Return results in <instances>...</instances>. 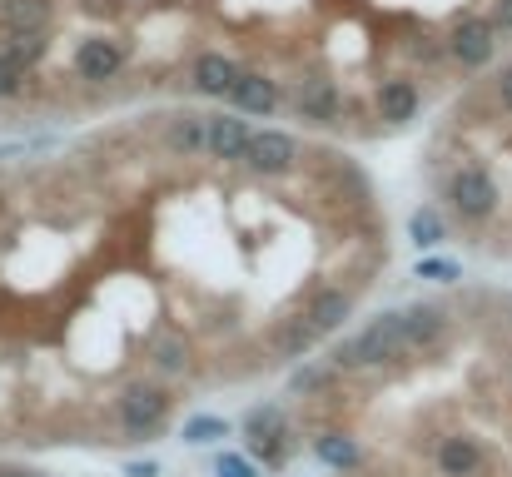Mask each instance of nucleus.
<instances>
[{"mask_svg":"<svg viewBox=\"0 0 512 477\" xmlns=\"http://www.w3.org/2000/svg\"><path fill=\"white\" fill-rule=\"evenodd\" d=\"M398 358H408V343H403V323L398 314H378L363 333H353V338H343L339 348H334V373L343 368H378V363H398Z\"/></svg>","mask_w":512,"mask_h":477,"instance_id":"obj_1","label":"nucleus"},{"mask_svg":"<svg viewBox=\"0 0 512 477\" xmlns=\"http://www.w3.org/2000/svg\"><path fill=\"white\" fill-rule=\"evenodd\" d=\"M170 388H160V383H130L120 398H115V418H120V428H125V438L130 443H145V438H155V433H165V423H170Z\"/></svg>","mask_w":512,"mask_h":477,"instance_id":"obj_2","label":"nucleus"},{"mask_svg":"<svg viewBox=\"0 0 512 477\" xmlns=\"http://www.w3.org/2000/svg\"><path fill=\"white\" fill-rule=\"evenodd\" d=\"M448 204H453V214L458 219H468V224H483V219H493V209H498V179L483 169V164H458L453 174H448Z\"/></svg>","mask_w":512,"mask_h":477,"instance_id":"obj_3","label":"nucleus"},{"mask_svg":"<svg viewBox=\"0 0 512 477\" xmlns=\"http://www.w3.org/2000/svg\"><path fill=\"white\" fill-rule=\"evenodd\" d=\"M299 159H304L299 140L284 135V130H254V135H249V150H244V164H249L254 174H264V179L289 174Z\"/></svg>","mask_w":512,"mask_h":477,"instance_id":"obj_4","label":"nucleus"},{"mask_svg":"<svg viewBox=\"0 0 512 477\" xmlns=\"http://www.w3.org/2000/svg\"><path fill=\"white\" fill-rule=\"evenodd\" d=\"M249 120L244 115H209L204 120V155L219 159V164H244V150H249Z\"/></svg>","mask_w":512,"mask_h":477,"instance_id":"obj_5","label":"nucleus"},{"mask_svg":"<svg viewBox=\"0 0 512 477\" xmlns=\"http://www.w3.org/2000/svg\"><path fill=\"white\" fill-rule=\"evenodd\" d=\"M398 323H403L408 353H433V348L448 338V314H443L438 304H413V309L398 314Z\"/></svg>","mask_w":512,"mask_h":477,"instance_id":"obj_6","label":"nucleus"},{"mask_svg":"<svg viewBox=\"0 0 512 477\" xmlns=\"http://www.w3.org/2000/svg\"><path fill=\"white\" fill-rule=\"evenodd\" d=\"M304 318L319 328V338H329V333H339L343 323L353 318V294L339 289V284H324V289H314V299H309Z\"/></svg>","mask_w":512,"mask_h":477,"instance_id":"obj_7","label":"nucleus"},{"mask_svg":"<svg viewBox=\"0 0 512 477\" xmlns=\"http://www.w3.org/2000/svg\"><path fill=\"white\" fill-rule=\"evenodd\" d=\"M438 473L443 477H478L483 473V443L473 433H448L438 443Z\"/></svg>","mask_w":512,"mask_h":477,"instance_id":"obj_8","label":"nucleus"},{"mask_svg":"<svg viewBox=\"0 0 512 477\" xmlns=\"http://www.w3.org/2000/svg\"><path fill=\"white\" fill-rule=\"evenodd\" d=\"M204 120H209V115H194V110H179V115H174L170 125H165L170 155H179V159L204 155Z\"/></svg>","mask_w":512,"mask_h":477,"instance_id":"obj_9","label":"nucleus"},{"mask_svg":"<svg viewBox=\"0 0 512 477\" xmlns=\"http://www.w3.org/2000/svg\"><path fill=\"white\" fill-rule=\"evenodd\" d=\"M314 453H319V463H329V468H339V473H348V468H358V443L348 438V433H324V438H314Z\"/></svg>","mask_w":512,"mask_h":477,"instance_id":"obj_10","label":"nucleus"},{"mask_svg":"<svg viewBox=\"0 0 512 477\" xmlns=\"http://www.w3.org/2000/svg\"><path fill=\"white\" fill-rule=\"evenodd\" d=\"M408 239H413L418 249H438V244L448 239L443 214H438V209H413V219H408Z\"/></svg>","mask_w":512,"mask_h":477,"instance_id":"obj_11","label":"nucleus"},{"mask_svg":"<svg viewBox=\"0 0 512 477\" xmlns=\"http://www.w3.org/2000/svg\"><path fill=\"white\" fill-rule=\"evenodd\" d=\"M314 343H319V328H314L304 314L289 318V323H284V333H279V353H284V358H304Z\"/></svg>","mask_w":512,"mask_h":477,"instance_id":"obj_12","label":"nucleus"},{"mask_svg":"<svg viewBox=\"0 0 512 477\" xmlns=\"http://www.w3.org/2000/svg\"><path fill=\"white\" fill-rule=\"evenodd\" d=\"M150 363H155L160 373H184V368H189V343L174 338V333L155 338V343H150Z\"/></svg>","mask_w":512,"mask_h":477,"instance_id":"obj_13","label":"nucleus"},{"mask_svg":"<svg viewBox=\"0 0 512 477\" xmlns=\"http://www.w3.org/2000/svg\"><path fill=\"white\" fill-rule=\"evenodd\" d=\"M249 458L264 463V468H284L289 463V428L269 433V438H249Z\"/></svg>","mask_w":512,"mask_h":477,"instance_id":"obj_14","label":"nucleus"},{"mask_svg":"<svg viewBox=\"0 0 512 477\" xmlns=\"http://www.w3.org/2000/svg\"><path fill=\"white\" fill-rule=\"evenodd\" d=\"M244 433H249V438L284 433V408H279V403H259V408H249V418H244Z\"/></svg>","mask_w":512,"mask_h":477,"instance_id":"obj_15","label":"nucleus"},{"mask_svg":"<svg viewBox=\"0 0 512 477\" xmlns=\"http://www.w3.org/2000/svg\"><path fill=\"white\" fill-rule=\"evenodd\" d=\"M219 438H229L224 418H189L184 423V443H219Z\"/></svg>","mask_w":512,"mask_h":477,"instance_id":"obj_16","label":"nucleus"},{"mask_svg":"<svg viewBox=\"0 0 512 477\" xmlns=\"http://www.w3.org/2000/svg\"><path fill=\"white\" fill-rule=\"evenodd\" d=\"M334 378H339L334 368H299L289 388H294V393H324V388H329Z\"/></svg>","mask_w":512,"mask_h":477,"instance_id":"obj_17","label":"nucleus"},{"mask_svg":"<svg viewBox=\"0 0 512 477\" xmlns=\"http://www.w3.org/2000/svg\"><path fill=\"white\" fill-rule=\"evenodd\" d=\"M418 279H438V284H453L463 279V269L453 259H418Z\"/></svg>","mask_w":512,"mask_h":477,"instance_id":"obj_18","label":"nucleus"},{"mask_svg":"<svg viewBox=\"0 0 512 477\" xmlns=\"http://www.w3.org/2000/svg\"><path fill=\"white\" fill-rule=\"evenodd\" d=\"M214 477H259V468H254L249 458H234V453H224V458L214 463Z\"/></svg>","mask_w":512,"mask_h":477,"instance_id":"obj_19","label":"nucleus"},{"mask_svg":"<svg viewBox=\"0 0 512 477\" xmlns=\"http://www.w3.org/2000/svg\"><path fill=\"white\" fill-rule=\"evenodd\" d=\"M493 100H498V110H508L512 115V60L493 75Z\"/></svg>","mask_w":512,"mask_h":477,"instance_id":"obj_20","label":"nucleus"},{"mask_svg":"<svg viewBox=\"0 0 512 477\" xmlns=\"http://www.w3.org/2000/svg\"><path fill=\"white\" fill-rule=\"evenodd\" d=\"M125 477H160V463H130Z\"/></svg>","mask_w":512,"mask_h":477,"instance_id":"obj_21","label":"nucleus"},{"mask_svg":"<svg viewBox=\"0 0 512 477\" xmlns=\"http://www.w3.org/2000/svg\"><path fill=\"white\" fill-rule=\"evenodd\" d=\"M0 477H35V473H20V468H0Z\"/></svg>","mask_w":512,"mask_h":477,"instance_id":"obj_22","label":"nucleus"}]
</instances>
